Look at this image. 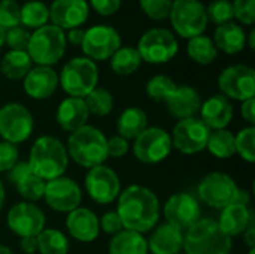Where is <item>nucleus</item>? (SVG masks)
<instances>
[{"label": "nucleus", "mask_w": 255, "mask_h": 254, "mask_svg": "<svg viewBox=\"0 0 255 254\" xmlns=\"http://www.w3.org/2000/svg\"><path fill=\"white\" fill-rule=\"evenodd\" d=\"M184 249V234L173 225L164 223L155 228L149 241L148 250L151 254H179Z\"/></svg>", "instance_id": "27"}, {"label": "nucleus", "mask_w": 255, "mask_h": 254, "mask_svg": "<svg viewBox=\"0 0 255 254\" xmlns=\"http://www.w3.org/2000/svg\"><path fill=\"white\" fill-rule=\"evenodd\" d=\"M136 49L142 61L151 64H164L175 58L179 51V43L176 36L169 28L154 27L140 36Z\"/></svg>", "instance_id": "8"}, {"label": "nucleus", "mask_w": 255, "mask_h": 254, "mask_svg": "<svg viewBox=\"0 0 255 254\" xmlns=\"http://www.w3.org/2000/svg\"><path fill=\"white\" fill-rule=\"evenodd\" d=\"M28 40H30V31L22 25H16L4 31V43L12 51H27Z\"/></svg>", "instance_id": "43"}, {"label": "nucleus", "mask_w": 255, "mask_h": 254, "mask_svg": "<svg viewBox=\"0 0 255 254\" xmlns=\"http://www.w3.org/2000/svg\"><path fill=\"white\" fill-rule=\"evenodd\" d=\"M84 34H85V30H82L81 27H78V28H70V30H67L66 40L70 42L72 45H81L82 40H84Z\"/></svg>", "instance_id": "50"}, {"label": "nucleus", "mask_w": 255, "mask_h": 254, "mask_svg": "<svg viewBox=\"0 0 255 254\" xmlns=\"http://www.w3.org/2000/svg\"><path fill=\"white\" fill-rule=\"evenodd\" d=\"M33 115L21 103H7L0 108V136L10 144H21L31 136Z\"/></svg>", "instance_id": "11"}, {"label": "nucleus", "mask_w": 255, "mask_h": 254, "mask_svg": "<svg viewBox=\"0 0 255 254\" xmlns=\"http://www.w3.org/2000/svg\"><path fill=\"white\" fill-rule=\"evenodd\" d=\"M18 148L15 144L1 141L0 142V172H9L18 162Z\"/></svg>", "instance_id": "45"}, {"label": "nucleus", "mask_w": 255, "mask_h": 254, "mask_svg": "<svg viewBox=\"0 0 255 254\" xmlns=\"http://www.w3.org/2000/svg\"><path fill=\"white\" fill-rule=\"evenodd\" d=\"M3 204H4V189H3V184L0 181V211H1Z\"/></svg>", "instance_id": "55"}, {"label": "nucleus", "mask_w": 255, "mask_h": 254, "mask_svg": "<svg viewBox=\"0 0 255 254\" xmlns=\"http://www.w3.org/2000/svg\"><path fill=\"white\" fill-rule=\"evenodd\" d=\"M173 0H139L142 12L152 21L169 19Z\"/></svg>", "instance_id": "41"}, {"label": "nucleus", "mask_w": 255, "mask_h": 254, "mask_svg": "<svg viewBox=\"0 0 255 254\" xmlns=\"http://www.w3.org/2000/svg\"><path fill=\"white\" fill-rule=\"evenodd\" d=\"M43 199L57 213H70L81 205V187L69 177H58L45 184Z\"/></svg>", "instance_id": "16"}, {"label": "nucleus", "mask_w": 255, "mask_h": 254, "mask_svg": "<svg viewBox=\"0 0 255 254\" xmlns=\"http://www.w3.org/2000/svg\"><path fill=\"white\" fill-rule=\"evenodd\" d=\"M169 19L176 34L184 39L203 34L209 22L206 6L200 0H173Z\"/></svg>", "instance_id": "7"}, {"label": "nucleus", "mask_w": 255, "mask_h": 254, "mask_svg": "<svg viewBox=\"0 0 255 254\" xmlns=\"http://www.w3.org/2000/svg\"><path fill=\"white\" fill-rule=\"evenodd\" d=\"M33 67V61L27 51H7L0 61V72L10 81L24 79Z\"/></svg>", "instance_id": "31"}, {"label": "nucleus", "mask_w": 255, "mask_h": 254, "mask_svg": "<svg viewBox=\"0 0 255 254\" xmlns=\"http://www.w3.org/2000/svg\"><path fill=\"white\" fill-rule=\"evenodd\" d=\"M0 254H13V252H12L7 246L0 244Z\"/></svg>", "instance_id": "56"}, {"label": "nucleus", "mask_w": 255, "mask_h": 254, "mask_svg": "<svg viewBox=\"0 0 255 254\" xmlns=\"http://www.w3.org/2000/svg\"><path fill=\"white\" fill-rule=\"evenodd\" d=\"M67 40L64 30L54 24H46L30 33L27 52L37 66H52L58 63L66 52Z\"/></svg>", "instance_id": "5"}, {"label": "nucleus", "mask_w": 255, "mask_h": 254, "mask_svg": "<svg viewBox=\"0 0 255 254\" xmlns=\"http://www.w3.org/2000/svg\"><path fill=\"white\" fill-rule=\"evenodd\" d=\"M84 100L88 108V112L96 117H106L114 108V97L111 91L103 87H96L84 97Z\"/></svg>", "instance_id": "37"}, {"label": "nucleus", "mask_w": 255, "mask_h": 254, "mask_svg": "<svg viewBox=\"0 0 255 254\" xmlns=\"http://www.w3.org/2000/svg\"><path fill=\"white\" fill-rule=\"evenodd\" d=\"M85 187L90 198L102 205L114 202L121 193V183L117 172L105 165L94 166L88 171Z\"/></svg>", "instance_id": "15"}, {"label": "nucleus", "mask_w": 255, "mask_h": 254, "mask_svg": "<svg viewBox=\"0 0 255 254\" xmlns=\"http://www.w3.org/2000/svg\"><path fill=\"white\" fill-rule=\"evenodd\" d=\"M164 103L170 115L178 120H185L196 117V114L200 111L202 99L196 88L190 85H181L175 88Z\"/></svg>", "instance_id": "23"}, {"label": "nucleus", "mask_w": 255, "mask_h": 254, "mask_svg": "<svg viewBox=\"0 0 255 254\" xmlns=\"http://www.w3.org/2000/svg\"><path fill=\"white\" fill-rule=\"evenodd\" d=\"M49 22V7L40 0H28L21 6L19 24L24 28H40Z\"/></svg>", "instance_id": "32"}, {"label": "nucleus", "mask_w": 255, "mask_h": 254, "mask_svg": "<svg viewBox=\"0 0 255 254\" xmlns=\"http://www.w3.org/2000/svg\"><path fill=\"white\" fill-rule=\"evenodd\" d=\"M109 60H111V69L121 76L134 73L142 64V58L134 46L121 45Z\"/></svg>", "instance_id": "33"}, {"label": "nucleus", "mask_w": 255, "mask_h": 254, "mask_svg": "<svg viewBox=\"0 0 255 254\" xmlns=\"http://www.w3.org/2000/svg\"><path fill=\"white\" fill-rule=\"evenodd\" d=\"M206 148L212 156L217 159H229L236 154V147H235V135L226 129L221 130H214L209 133Z\"/></svg>", "instance_id": "36"}, {"label": "nucleus", "mask_w": 255, "mask_h": 254, "mask_svg": "<svg viewBox=\"0 0 255 254\" xmlns=\"http://www.w3.org/2000/svg\"><path fill=\"white\" fill-rule=\"evenodd\" d=\"M106 148H108V157L120 159L128 153L130 145H128L127 139L117 135V136H112L106 141Z\"/></svg>", "instance_id": "47"}, {"label": "nucleus", "mask_w": 255, "mask_h": 254, "mask_svg": "<svg viewBox=\"0 0 255 254\" xmlns=\"http://www.w3.org/2000/svg\"><path fill=\"white\" fill-rule=\"evenodd\" d=\"M221 94L229 100L245 102L255 94V72L247 64H233L226 67L218 76Z\"/></svg>", "instance_id": "13"}, {"label": "nucleus", "mask_w": 255, "mask_h": 254, "mask_svg": "<svg viewBox=\"0 0 255 254\" xmlns=\"http://www.w3.org/2000/svg\"><path fill=\"white\" fill-rule=\"evenodd\" d=\"M208 21L214 22L215 25H221L230 22L235 18L233 4L230 0H214L206 7Z\"/></svg>", "instance_id": "40"}, {"label": "nucleus", "mask_w": 255, "mask_h": 254, "mask_svg": "<svg viewBox=\"0 0 255 254\" xmlns=\"http://www.w3.org/2000/svg\"><path fill=\"white\" fill-rule=\"evenodd\" d=\"M120 46L121 34L115 27L108 24H96L87 28L81 43L84 55L94 63L109 60Z\"/></svg>", "instance_id": "9"}, {"label": "nucleus", "mask_w": 255, "mask_h": 254, "mask_svg": "<svg viewBox=\"0 0 255 254\" xmlns=\"http://www.w3.org/2000/svg\"><path fill=\"white\" fill-rule=\"evenodd\" d=\"M4 45V30L0 27V48Z\"/></svg>", "instance_id": "57"}, {"label": "nucleus", "mask_w": 255, "mask_h": 254, "mask_svg": "<svg viewBox=\"0 0 255 254\" xmlns=\"http://www.w3.org/2000/svg\"><path fill=\"white\" fill-rule=\"evenodd\" d=\"M9 181L15 186L16 192L25 202H36L43 198L45 184L42 178L34 175L27 162H16L9 171Z\"/></svg>", "instance_id": "20"}, {"label": "nucleus", "mask_w": 255, "mask_h": 254, "mask_svg": "<svg viewBox=\"0 0 255 254\" xmlns=\"http://www.w3.org/2000/svg\"><path fill=\"white\" fill-rule=\"evenodd\" d=\"M200 120L211 130L226 129L233 118V105L223 94H214L200 106Z\"/></svg>", "instance_id": "22"}, {"label": "nucleus", "mask_w": 255, "mask_h": 254, "mask_svg": "<svg viewBox=\"0 0 255 254\" xmlns=\"http://www.w3.org/2000/svg\"><path fill=\"white\" fill-rule=\"evenodd\" d=\"M99 225L102 228V231L108 235H117L120 234L124 228H123V223L117 214V211H108L102 216V219L99 220Z\"/></svg>", "instance_id": "46"}, {"label": "nucleus", "mask_w": 255, "mask_h": 254, "mask_svg": "<svg viewBox=\"0 0 255 254\" xmlns=\"http://www.w3.org/2000/svg\"><path fill=\"white\" fill-rule=\"evenodd\" d=\"M214 43L217 49L226 54H238L247 46V33L241 24L233 21L217 25L214 33Z\"/></svg>", "instance_id": "28"}, {"label": "nucleus", "mask_w": 255, "mask_h": 254, "mask_svg": "<svg viewBox=\"0 0 255 254\" xmlns=\"http://www.w3.org/2000/svg\"><path fill=\"white\" fill-rule=\"evenodd\" d=\"M187 54L193 61L206 66V64H211L215 61V58L218 55V49L209 36L200 34L193 39H188Z\"/></svg>", "instance_id": "34"}, {"label": "nucleus", "mask_w": 255, "mask_h": 254, "mask_svg": "<svg viewBox=\"0 0 255 254\" xmlns=\"http://www.w3.org/2000/svg\"><path fill=\"white\" fill-rule=\"evenodd\" d=\"M218 225L223 229V232L230 238L242 235L250 226L255 225L254 211L248 208V205L230 204L226 208H223Z\"/></svg>", "instance_id": "25"}, {"label": "nucleus", "mask_w": 255, "mask_h": 254, "mask_svg": "<svg viewBox=\"0 0 255 254\" xmlns=\"http://www.w3.org/2000/svg\"><path fill=\"white\" fill-rule=\"evenodd\" d=\"M109 254H148V241L142 234L124 229L112 237Z\"/></svg>", "instance_id": "30"}, {"label": "nucleus", "mask_w": 255, "mask_h": 254, "mask_svg": "<svg viewBox=\"0 0 255 254\" xmlns=\"http://www.w3.org/2000/svg\"><path fill=\"white\" fill-rule=\"evenodd\" d=\"M21 6L16 0H0V27L6 31L19 24Z\"/></svg>", "instance_id": "42"}, {"label": "nucleus", "mask_w": 255, "mask_h": 254, "mask_svg": "<svg viewBox=\"0 0 255 254\" xmlns=\"http://www.w3.org/2000/svg\"><path fill=\"white\" fill-rule=\"evenodd\" d=\"M6 220L9 229L21 238L37 237L45 229V214L31 202L15 204L7 211Z\"/></svg>", "instance_id": "17"}, {"label": "nucleus", "mask_w": 255, "mask_h": 254, "mask_svg": "<svg viewBox=\"0 0 255 254\" xmlns=\"http://www.w3.org/2000/svg\"><path fill=\"white\" fill-rule=\"evenodd\" d=\"M37 252L40 254H67L69 240L58 229H43L37 237Z\"/></svg>", "instance_id": "35"}, {"label": "nucleus", "mask_w": 255, "mask_h": 254, "mask_svg": "<svg viewBox=\"0 0 255 254\" xmlns=\"http://www.w3.org/2000/svg\"><path fill=\"white\" fill-rule=\"evenodd\" d=\"M172 151L170 135L160 127H146L133 144L134 157L146 165H155L169 157Z\"/></svg>", "instance_id": "12"}, {"label": "nucleus", "mask_w": 255, "mask_h": 254, "mask_svg": "<svg viewBox=\"0 0 255 254\" xmlns=\"http://www.w3.org/2000/svg\"><path fill=\"white\" fill-rule=\"evenodd\" d=\"M187 254H230L232 238L227 237L214 219H200L184 235Z\"/></svg>", "instance_id": "4"}, {"label": "nucleus", "mask_w": 255, "mask_h": 254, "mask_svg": "<svg viewBox=\"0 0 255 254\" xmlns=\"http://www.w3.org/2000/svg\"><path fill=\"white\" fill-rule=\"evenodd\" d=\"M117 214L126 231L145 234L160 219V202L155 193L143 186H128L118 196Z\"/></svg>", "instance_id": "1"}, {"label": "nucleus", "mask_w": 255, "mask_h": 254, "mask_svg": "<svg viewBox=\"0 0 255 254\" xmlns=\"http://www.w3.org/2000/svg\"><path fill=\"white\" fill-rule=\"evenodd\" d=\"M49 7V21L61 30L81 27L90 16L87 0H52Z\"/></svg>", "instance_id": "19"}, {"label": "nucleus", "mask_w": 255, "mask_h": 254, "mask_svg": "<svg viewBox=\"0 0 255 254\" xmlns=\"http://www.w3.org/2000/svg\"><path fill=\"white\" fill-rule=\"evenodd\" d=\"M241 114L244 117L245 121H248L251 126L255 124V100L253 99H248L245 102H242V108H241Z\"/></svg>", "instance_id": "49"}, {"label": "nucleus", "mask_w": 255, "mask_h": 254, "mask_svg": "<svg viewBox=\"0 0 255 254\" xmlns=\"http://www.w3.org/2000/svg\"><path fill=\"white\" fill-rule=\"evenodd\" d=\"M148 127V115L142 108L130 106L124 109L117 121V130L124 139H136Z\"/></svg>", "instance_id": "29"}, {"label": "nucleus", "mask_w": 255, "mask_h": 254, "mask_svg": "<svg viewBox=\"0 0 255 254\" xmlns=\"http://www.w3.org/2000/svg\"><path fill=\"white\" fill-rule=\"evenodd\" d=\"M58 87V75L49 66H36L22 79V88L27 96L36 100L48 99Z\"/></svg>", "instance_id": "21"}, {"label": "nucleus", "mask_w": 255, "mask_h": 254, "mask_svg": "<svg viewBox=\"0 0 255 254\" xmlns=\"http://www.w3.org/2000/svg\"><path fill=\"white\" fill-rule=\"evenodd\" d=\"M235 18L244 25L255 24V0H233Z\"/></svg>", "instance_id": "44"}, {"label": "nucleus", "mask_w": 255, "mask_h": 254, "mask_svg": "<svg viewBox=\"0 0 255 254\" xmlns=\"http://www.w3.org/2000/svg\"><path fill=\"white\" fill-rule=\"evenodd\" d=\"M97 64L87 57H75L69 60L58 75V84L70 97L84 99L97 87Z\"/></svg>", "instance_id": "6"}, {"label": "nucleus", "mask_w": 255, "mask_h": 254, "mask_svg": "<svg viewBox=\"0 0 255 254\" xmlns=\"http://www.w3.org/2000/svg\"><path fill=\"white\" fill-rule=\"evenodd\" d=\"M21 250L25 254H34L37 252V238L36 237H25L21 238Z\"/></svg>", "instance_id": "51"}, {"label": "nucleus", "mask_w": 255, "mask_h": 254, "mask_svg": "<svg viewBox=\"0 0 255 254\" xmlns=\"http://www.w3.org/2000/svg\"><path fill=\"white\" fill-rule=\"evenodd\" d=\"M178 85L175 84V81L166 75H155L152 76L148 82H146V94L148 97H151L154 102L158 103H164L166 99L175 91Z\"/></svg>", "instance_id": "38"}, {"label": "nucleus", "mask_w": 255, "mask_h": 254, "mask_svg": "<svg viewBox=\"0 0 255 254\" xmlns=\"http://www.w3.org/2000/svg\"><path fill=\"white\" fill-rule=\"evenodd\" d=\"M166 223L176 226L181 231H187L197 220H200L199 201L190 193H176L167 199L163 208Z\"/></svg>", "instance_id": "18"}, {"label": "nucleus", "mask_w": 255, "mask_h": 254, "mask_svg": "<svg viewBox=\"0 0 255 254\" xmlns=\"http://www.w3.org/2000/svg\"><path fill=\"white\" fill-rule=\"evenodd\" d=\"M88 117H90V112L85 105V100L79 97L64 99L58 105L57 115H55L58 126L63 130L70 132V133L84 127L88 121Z\"/></svg>", "instance_id": "26"}, {"label": "nucleus", "mask_w": 255, "mask_h": 254, "mask_svg": "<svg viewBox=\"0 0 255 254\" xmlns=\"http://www.w3.org/2000/svg\"><path fill=\"white\" fill-rule=\"evenodd\" d=\"M250 199H251V195L248 190L245 189H239L238 190V195H236V199L233 204H242V205H248L250 204Z\"/></svg>", "instance_id": "53"}, {"label": "nucleus", "mask_w": 255, "mask_h": 254, "mask_svg": "<svg viewBox=\"0 0 255 254\" xmlns=\"http://www.w3.org/2000/svg\"><path fill=\"white\" fill-rule=\"evenodd\" d=\"M27 163L34 175L43 181H51L64 175L69 165V154L60 139L45 135L34 141Z\"/></svg>", "instance_id": "2"}, {"label": "nucleus", "mask_w": 255, "mask_h": 254, "mask_svg": "<svg viewBox=\"0 0 255 254\" xmlns=\"http://www.w3.org/2000/svg\"><path fill=\"white\" fill-rule=\"evenodd\" d=\"M211 130L205 123L197 118L179 120L172 132V147H175L182 154H196L206 148V142Z\"/></svg>", "instance_id": "14"}, {"label": "nucleus", "mask_w": 255, "mask_h": 254, "mask_svg": "<svg viewBox=\"0 0 255 254\" xmlns=\"http://www.w3.org/2000/svg\"><path fill=\"white\" fill-rule=\"evenodd\" d=\"M235 147L236 153L247 160L248 163L255 162V127L250 126L247 129H242L235 136Z\"/></svg>", "instance_id": "39"}, {"label": "nucleus", "mask_w": 255, "mask_h": 254, "mask_svg": "<svg viewBox=\"0 0 255 254\" xmlns=\"http://www.w3.org/2000/svg\"><path fill=\"white\" fill-rule=\"evenodd\" d=\"M66 228L69 234L81 243H93L100 234L99 217L88 208L81 207L69 213Z\"/></svg>", "instance_id": "24"}, {"label": "nucleus", "mask_w": 255, "mask_h": 254, "mask_svg": "<svg viewBox=\"0 0 255 254\" xmlns=\"http://www.w3.org/2000/svg\"><path fill=\"white\" fill-rule=\"evenodd\" d=\"M248 254H255V249H251V250H250V253Z\"/></svg>", "instance_id": "58"}, {"label": "nucleus", "mask_w": 255, "mask_h": 254, "mask_svg": "<svg viewBox=\"0 0 255 254\" xmlns=\"http://www.w3.org/2000/svg\"><path fill=\"white\" fill-rule=\"evenodd\" d=\"M123 0H90V7H93L102 16H111L117 13L121 7Z\"/></svg>", "instance_id": "48"}, {"label": "nucleus", "mask_w": 255, "mask_h": 254, "mask_svg": "<svg viewBox=\"0 0 255 254\" xmlns=\"http://www.w3.org/2000/svg\"><path fill=\"white\" fill-rule=\"evenodd\" d=\"M247 43H248V46H250L251 49H254L255 48V30L254 28L250 31V36L247 37Z\"/></svg>", "instance_id": "54"}, {"label": "nucleus", "mask_w": 255, "mask_h": 254, "mask_svg": "<svg viewBox=\"0 0 255 254\" xmlns=\"http://www.w3.org/2000/svg\"><path fill=\"white\" fill-rule=\"evenodd\" d=\"M238 190L239 187L230 175L223 172H211L199 183L197 195L206 205L223 210L235 202Z\"/></svg>", "instance_id": "10"}, {"label": "nucleus", "mask_w": 255, "mask_h": 254, "mask_svg": "<svg viewBox=\"0 0 255 254\" xmlns=\"http://www.w3.org/2000/svg\"><path fill=\"white\" fill-rule=\"evenodd\" d=\"M108 138L102 130L94 126L85 124L84 127L70 133L67 139V154L82 168L91 169L103 165L108 159L106 148Z\"/></svg>", "instance_id": "3"}, {"label": "nucleus", "mask_w": 255, "mask_h": 254, "mask_svg": "<svg viewBox=\"0 0 255 254\" xmlns=\"http://www.w3.org/2000/svg\"><path fill=\"white\" fill-rule=\"evenodd\" d=\"M244 238H245V243L247 246L251 249H255V225L250 226L245 232H244Z\"/></svg>", "instance_id": "52"}]
</instances>
